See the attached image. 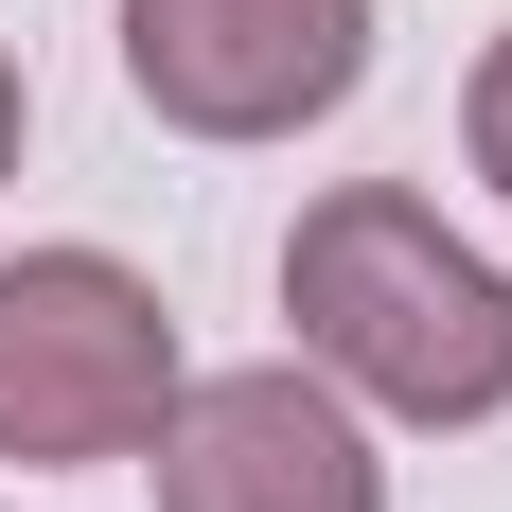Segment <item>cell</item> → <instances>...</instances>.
I'll list each match as a JSON object with an SVG mask.
<instances>
[{"label": "cell", "mask_w": 512, "mask_h": 512, "mask_svg": "<svg viewBox=\"0 0 512 512\" xmlns=\"http://www.w3.org/2000/svg\"><path fill=\"white\" fill-rule=\"evenodd\" d=\"M283 318L336 407L389 424H495L512 407V265H477L407 177H336L283 230Z\"/></svg>", "instance_id": "6da1fadb"}, {"label": "cell", "mask_w": 512, "mask_h": 512, "mask_svg": "<svg viewBox=\"0 0 512 512\" xmlns=\"http://www.w3.org/2000/svg\"><path fill=\"white\" fill-rule=\"evenodd\" d=\"M159 407H177V318L124 248L0 265V460H142Z\"/></svg>", "instance_id": "7a4b0ae2"}, {"label": "cell", "mask_w": 512, "mask_h": 512, "mask_svg": "<svg viewBox=\"0 0 512 512\" xmlns=\"http://www.w3.org/2000/svg\"><path fill=\"white\" fill-rule=\"evenodd\" d=\"M371 71V0H124V89L177 142H301Z\"/></svg>", "instance_id": "3957f363"}, {"label": "cell", "mask_w": 512, "mask_h": 512, "mask_svg": "<svg viewBox=\"0 0 512 512\" xmlns=\"http://www.w3.org/2000/svg\"><path fill=\"white\" fill-rule=\"evenodd\" d=\"M142 477H159V512H389L371 424L336 407L301 354H265V371H177V407L142 424Z\"/></svg>", "instance_id": "277c9868"}, {"label": "cell", "mask_w": 512, "mask_h": 512, "mask_svg": "<svg viewBox=\"0 0 512 512\" xmlns=\"http://www.w3.org/2000/svg\"><path fill=\"white\" fill-rule=\"evenodd\" d=\"M460 159H477V177L512 195V36H495V53L460 71Z\"/></svg>", "instance_id": "5b68a950"}, {"label": "cell", "mask_w": 512, "mask_h": 512, "mask_svg": "<svg viewBox=\"0 0 512 512\" xmlns=\"http://www.w3.org/2000/svg\"><path fill=\"white\" fill-rule=\"evenodd\" d=\"M18 142H36V89H18V53H0V177H18Z\"/></svg>", "instance_id": "8992f818"}]
</instances>
